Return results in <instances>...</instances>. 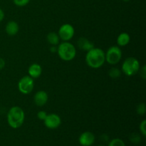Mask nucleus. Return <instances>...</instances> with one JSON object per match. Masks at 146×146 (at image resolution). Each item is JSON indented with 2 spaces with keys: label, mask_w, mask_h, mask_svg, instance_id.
<instances>
[{
  "label": "nucleus",
  "mask_w": 146,
  "mask_h": 146,
  "mask_svg": "<svg viewBox=\"0 0 146 146\" xmlns=\"http://www.w3.org/2000/svg\"><path fill=\"white\" fill-rule=\"evenodd\" d=\"M130 141H131V143L134 144H138L141 141V138L138 134L137 133H133L130 135Z\"/></svg>",
  "instance_id": "obj_19"
},
{
  "label": "nucleus",
  "mask_w": 146,
  "mask_h": 146,
  "mask_svg": "<svg viewBox=\"0 0 146 146\" xmlns=\"http://www.w3.org/2000/svg\"><path fill=\"white\" fill-rule=\"evenodd\" d=\"M5 31L8 35L15 36L19 31V26L18 23L15 21H10L7 24L5 27Z\"/></svg>",
  "instance_id": "obj_13"
},
{
  "label": "nucleus",
  "mask_w": 146,
  "mask_h": 146,
  "mask_svg": "<svg viewBox=\"0 0 146 146\" xmlns=\"http://www.w3.org/2000/svg\"><path fill=\"white\" fill-rule=\"evenodd\" d=\"M139 129L141 131V133L143 137H145L146 135V121L143 120L142 122L140 123L139 125Z\"/></svg>",
  "instance_id": "obj_21"
},
{
  "label": "nucleus",
  "mask_w": 146,
  "mask_h": 146,
  "mask_svg": "<svg viewBox=\"0 0 146 146\" xmlns=\"http://www.w3.org/2000/svg\"><path fill=\"white\" fill-rule=\"evenodd\" d=\"M141 64L135 57H128L123 62L121 71L128 76H133L139 72Z\"/></svg>",
  "instance_id": "obj_4"
},
{
  "label": "nucleus",
  "mask_w": 146,
  "mask_h": 146,
  "mask_svg": "<svg viewBox=\"0 0 146 146\" xmlns=\"http://www.w3.org/2000/svg\"><path fill=\"white\" fill-rule=\"evenodd\" d=\"M42 67L38 64H32L28 68L29 76L32 78H38L42 74Z\"/></svg>",
  "instance_id": "obj_12"
},
{
  "label": "nucleus",
  "mask_w": 146,
  "mask_h": 146,
  "mask_svg": "<svg viewBox=\"0 0 146 146\" xmlns=\"http://www.w3.org/2000/svg\"><path fill=\"white\" fill-rule=\"evenodd\" d=\"M47 113L45 111H39L37 113V118L41 121H44L47 116Z\"/></svg>",
  "instance_id": "obj_22"
},
{
  "label": "nucleus",
  "mask_w": 146,
  "mask_h": 146,
  "mask_svg": "<svg viewBox=\"0 0 146 146\" xmlns=\"http://www.w3.org/2000/svg\"><path fill=\"white\" fill-rule=\"evenodd\" d=\"M131 41V36L126 32H122L117 38V44L118 46H125Z\"/></svg>",
  "instance_id": "obj_14"
},
{
  "label": "nucleus",
  "mask_w": 146,
  "mask_h": 146,
  "mask_svg": "<svg viewBox=\"0 0 146 146\" xmlns=\"http://www.w3.org/2000/svg\"><path fill=\"white\" fill-rule=\"evenodd\" d=\"M86 62L91 68L97 69L102 66L106 62V53L103 49L94 47L87 51L86 55Z\"/></svg>",
  "instance_id": "obj_1"
},
{
  "label": "nucleus",
  "mask_w": 146,
  "mask_h": 146,
  "mask_svg": "<svg viewBox=\"0 0 146 146\" xmlns=\"http://www.w3.org/2000/svg\"><path fill=\"white\" fill-rule=\"evenodd\" d=\"M140 75L142 77L143 79H145L146 78V66L144 65L142 67H141L139 70Z\"/></svg>",
  "instance_id": "obj_23"
},
{
  "label": "nucleus",
  "mask_w": 146,
  "mask_h": 146,
  "mask_svg": "<svg viewBox=\"0 0 146 146\" xmlns=\"http://www.w3.org/2000/svg\"><path fill=\"white\" fill-rule=\"evenodd\" d=\"M98 146H104V145H98Z\"/></svg>",
  "instance_id": "obj_28"
},
{
  "label": "nucleus",
  "mask_w": 146,
  "mask_h": 146,
  "mask_svg": "<svg viewBox=\"0 0 146 146\" xmlns=\"http://www.w3.org/2000/svg\"><path fill=\"white\" fill-rule=\"evenodd\" d=\"M58 34L60 39L64 41H69L75 34V29L70 24H64L60 27Z\"/></svg>",
  "instance_id": "obj_7"
},
{
  "label": "nucleus",
  "mask_w": 146,
  "mask_h": 146,
  "mask_svg": "<svg viewBox=\"0 0 146 146\" xmlns=\"http://www.w3.org/2000/svg\"><path fill=\"white\" fill-rule=\"evenodd\" d=\"M146 111V106L144 103L138 104L136 108V112L138 115H143L145 113Z\"/></svg>",
  "instance_id": "obj_18"
},
{
  "label": "nucleus",
  "mask_w": 146,
  "mask_h": 146,
  "mask_svg": "<svg viewBox=\"0 0 146 146\" xmlns=\"http://www.w3.org/2000/svg\"><path fill=\"white\" fill-rule=\"evenodd\" d=\"M77 45L80 49L86 52L95 47L94 43L85 37H81L78 38L77 41Z\"/></svg>",
  "instance_id": "obj_11"
},
{
  "label": "nucleus",
  "mask_w": 146,
  "mask_h": 146,
  "mask_svg": "<svg viewBox=\"0 0 146 146\" xmlns=\"http://www.w3.org/2000/svg\"><path fill=\"white\" fill-rule=\"evenodd\" d=\"M108 146H125V144L123 140L120 138H114L110 141Z\"/></svg>",
  "instance_id": "obj_17"
},
{
  "label": "nucleus",
  "mask_w": 146,
  "mask_h": 146,
  "mask_svg": "<svg viewBox=\"0 0 146 146\" xmlns=\"http://www.w3.org/2000/svg\"><path fill=\"white\" fill-rule=\"evenodd\" d=\"M78 141L81 146H91L95 142V135L90 131H86L81 134Z\"/></svg>",
  "instance_id": "obj_9"
},
{
  "label": "nucleus",
  "mask_w": 146,
  "mask_h": 146,
  "mask_svg": "<svg viewBox=\"0 0 146 146\" xmlns=\"http://www.w3.org/2000/svg\"><path fill=\"white\" fill-rule=\"evenodd\" d=\"M50 51L51 53H56L57 52V46H51L50 47Z\"/></svg>",
  "instance_id": "obj_25"
},
{
  "label": "nucleus",
  "mask_w": 146,
  "mask_h": 146,
  "mask_svg": "<svg viewBox=\"0 0 146 146\" xmlns=\"http://www.w3.org/2000/svg\"><path fill=\"white\" fill-rule=\"evenodd\" d=\"M4 19V12L1 8H0V22L3 21V19Z\"/></svg>",
  "instance_id": "obj_26"
},
{
  "label": "nucleus",
  "mask_w": 146,
  "mask_h": 146,
  "mask_svg": "<svg viewBox=\"0 0 146 146\" xmlns=\"http://www.w3.org/2000/svg\"><path fill=\"white\" fill-rule=\"evenodd\" d=\"M7 123L11 128L17 129L23 125L25 119V113L21 107L12 106L7 115Z\"/></svg>",
  "instance_id": "obj_2"
},
{
  "label": "nucleus",
  "mask_w": 146,
  "mask_h": 146,
  "mask_svg": "<svg viewBox=\"0 0 146 146\" xmlns=\"http://www.w3.org/2000/svg\"><path fill=\"white\" fill-rule=\"evenodd\" d=\"M56 53L61 60L70 61H72L76 56V48L71 43L64 41L58 45Z\"/></svg>",
  "instance_id": "obj_3"
},
{
  "label": "nucleus",
  "mask_w": 146,
  "mask_h": 146,
  "mask_svg": "<svg viewBox=\"0 0 146 146\" xmlns=\"http://www.w3.org/2000/svg\"><path fill=\"white\" fill-rule=\"evenodd\" d=\"M46 40L51 46H58L60 43V38L58 33L50 32L47 34Z\"/></svg>",
  "instance_id": "obj_15"
},
{
  "label": "nucleus",
  "mask_w": 146,
  "mask_h": 146,
  "mask_svg": "<svg viewBox=\"0 0 146 146\" xmlns=\"http://www.w3.org/2000/svg\"><path fill=\"white\" fill-rule=\"evenodd\" d=\"M34 87V78L29 76H24L19 81L18 89L22 94H29Z\"/></svg>",
  "instance_id": "obj_6"
},
{
  "label": "nucleus",
  "mask_w": 146,
  "mask_h": 146,
  "mask_svg": "<svg viewBox=\"0 0 146 146\" xmlns=\"http://www.w3.org/2000/svg\"><path fill=\"white\" fill-rule=\"evenodd\" d=\"M5 61L2 58H0V70L3 69L5 66Z\"/></svg>",
  "instance_id": "obj_24"
},
{
  "label": "nucleus",
  "mask_w": 146,
  "mask_h": 146,
  "mask_svg": "<svg viewBox=\"0 0 146 146\" xmlns=\"http://www.w3.org/2000/svg\"><path fill=\"white\" fill-rule=\"evenodd\" d=\"M30 0H13V3L17 7H22L27 6L29 3Z\"/></svg>",
  "instance_id": "obj_20"
},
{
  "label": "nucleus",
  "mask_w": 146,
  "mask_h": 146,
  "mask_svg": "<svg viewBox=\"0 0 146 146\" xmlns=\"http://www.w3.org/2000/svg\"><path fill=\"white\" fill-rule=\"evenodd\" d=\"M121 74H122L121 70L116 68V67H112V68H110V70L108 71V76H109L110 78H113V79L119 78L120 77H121Z\"/></svg>",
  "instance_id": "obj_16"
},
{
  "label": "nucleus",
  "mask_w": 146,
  "mask_h": 146,
  "mask_svg": "<svg viewBox=\"0 0 146 146\" xmlns=\"http://www.w3.org/2000/svg\"><path fill=\"white\" fill-rule=\"evenodd\" d=\"M122 58V51L118 46H112L106 53V61L111 65H115Z\"/></svg>",
  "instance_id": "obj_5"
},
{
  "label": "nucleus",
  "mask_w": 146,
  "mask_h": 146,
  "mask_svg": "<svg viewBox=\"0 0 146 146\" xmlns=\"http://www.w3.org/2000/svg\"><path fill=\"white\" fill-rule=\"evenodd\" d=\"M44 125L48 129H56L61 125V117L56 113H49L44 121Z\"/></svg>",
  "instance_id": "obj_8"
},
{
  "label": "nucleus",
  "mask_w": 146,
  "mask_h": 146,
  "mask_svg": "<svg viewBox=\"0 0 146 146\" xmlns=\"http://www.w3.org/2000/svg\"><path fill=\"white\" fill-rule=\"evenodd\" d=\"M123 1H125V2H128V1H131V0H122Z\"/></svg>",
  "instance_id": "obj_27"
},
{
  "label": "nucleus",
  "mask_w": 146,
  "mask_h": 146,
  "mask_svg": "<svg viewBox=\"0 0 146 146\" xmlns=\"http://www.w3.org/2000/svg\"><path fill=\"white\" fill-rule=\"evenodd\" d=\"M48 100V95L46 91H38L35 94L34 96V104L37 106H43L45 105Z\"/></svg>",
  "instance_id": "obj_10"
}]
</instances>
